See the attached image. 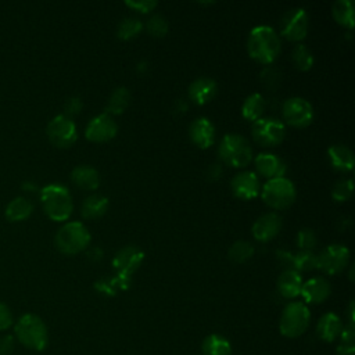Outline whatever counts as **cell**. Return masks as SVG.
<instances>
[{"label":"cell","instance_id":"cell-1","mask_svg":"<svg viewBox=\"0 0 355 355\" xmlns=\"http://www.w3.org/2000/svg\"><path fill=\"white\" fill-rule=\"evenodd\" d=\"M280 50V37L272 26L258 25L250 31L247 51L252 60L261 64H270L279 57Z\"/></svg>","mask_w":355,"mask_h":355},{"label":"cell","instance_id":"cell-2","mask_svg":"<svg viewBox=\"0 0 355 355\" xmlns=\"http://www.w3.org/2000/svg\"><path fill=\"white\" fill-rule=\"evenodd\" d=\"M40 201L46 215L55 222L67 220L73 209L69 190L62 184H47L40 190Z\"/></svg>","mask_w":355,"mask_h":355},{"label":"cell","instance_id":"cell-3","mask_svg":"<svg viewBox=\"0 0 355 355\" xmlns=\"http://www.w3.org/2000/svg\"><path fill=\"white\" fill-rule=\"evenodd\" d=\"M17 340L26 348L43 351L49 344V333L44 322L35 313L22 315L14 327Z\"/></svg>","mask_w":355,"mask_h":355},{"label":"cell","instance_id":"cell-4","mask_svg":"<svg viewBox=\"0 0 355 355\" xmlns=\"http://www.w3.org/2000/svg\"><path fill=\"white\" fill-rule=\"evenodd\" d=\"M90 240L92 236L89 229L82 222L73 220L58 229L54 237V244L61 254L75 255L83 251L90 244Z\"/></svg>","mask_w":355,"mask_h":355},{"label":"cell","instance_id":"cell-5","mask_svg":"<svg viewBox=\"0 0 355 355\" xmlns=\"http://www.w3.org/2000/svg\"><path fill=\"white\" fill-rule=\"evenodd\" d=\"M218 154L222 162L233 168L247 166L252 159V148L247 139L239 133H227L219 143Z\"/></svg>","mask_w":355,"mask_h":355},{"label":"cell","instance_id":"cell-6","mask_svg":"<svg viewBox=\"0 0 355 355\" xmlns=\"http://www.w3.org/2000/svg\"><path fill=\"white\" fill-rule=\"evenodd\" d=\"M311 312L304 302L294 301L284 306L280 320L279 330L282 336L287 338H295L305 333L309 326Z\"/></svg>","mask_w":355,"mask_h":355},{"label":"cell","instance_id":"cell-7","mask_svg":"<svg viewBox=\"0 0 355 355\" xmlns=\"http://www.w3.org/2000/svg\"><path fill=\"white\" fill-rule=\"evenodd\" d=\"M262 200L273 209L288 208L297 197L295 186L287 178H277L268 180L262 187Z\"/></svg>","mask_w":355,"mask_h":355},{"label":"cell","instance_id":"cell-8","mask_svg":"<svg viewBox=\"0 0 355 355\" xmlns=\"http://www.w3.org/2000/svg\"><path fill=\"white\" fill-rule=\"evenodd\" d=\"M251 133L254 140L262 147L279 146L286 136V126L282 121L276 118H259L252 122Z\"/></svg>","mask_w":355,"mask_h":355},{"label":"cell","instance_id":"cell-9","mask_svg":"<svg viewBox=\"0 0 355 355\" xmlns=\"http://www.w3.org/2000/svg\"><path fill=\"white\" fill-rule=\"evenodd\" d=\"M46 133L49 140L60 148L71 147L78 139L76 125L72 118L65 116L64 114L55 115L46 128Z\"/></svg>","mask_w":355,"mask_h":355},{"label":"cell","instance_id":"cell-10","mask_svg":"<svg viewBox=\"0 0 355 355\" xmlns=\"http://www.w3.org/2000/svg\"><path fill=\"white\" fill-rule=\"evenodd\" d=\"M309 28V18L304 8L295 7L287 10L280 19V33L290 42L305 39Z\"/></svg>","mask_w":355,"mask_h":355},{"label":"cell","instance_id":"cell-11","mask_svg":"<svg viewBox=\"0 0 355 355\" xmlns=\"http://www.w3.org/2000/svg\"><path fill=\"white\" fill-rule=\"evenodd\" d=\"M282 114L287 125L294 128H305L313 119V107L302 97H290L283 103Z\"/></svg>","mask_w":355,"mask_h":355},{"label":"cell","instance_id":"cell-12","mask_svg":"<svg viewBox=\"0 0 355 355\" xmlns=\"http://www.w3.org/2000/svg\"><path fill=\"white\" fill-rule=\"evenodd\" d=\"M349 262V250L343 244H330L318 255L316 268L327 275L343 272Z\"/></svg>","mask_w":355,"mask_h":355},{"label":"cell","instance_id":"cell-13","mask_svg":"<svg viewBox=\"0 0 355 355\" xmlns=\"http://www.w3.org/2000/svg\"><path fill=\"white\" fill-rule=\"evenodd\" d=\"M116 132H118L116 122L111 115L104 112L90 119V122L86 126L85 136L87 140L93 143H104L114 139Z\"/></svg>","mask_w":355,"mask_h":355},{"label":"cell","instance_id":"cell-14","mask_svg":"<svg viewBox=\"0 0 355 355\" xmlns=\"http://www.w3.org/2000/svg\"><path fill=\"white\" fill-rule=\"evenodd\" d=\"M144 259V252L135 245H125L112 258V266L116 273L130 276L135 273Z\"/></svg>","mask_w":355,"mask_h":355},{"label":"cell","instance_id":"cell-15","mask_svg":"<svg viewBox=\"0 0 355 355\" xmlns=\"http://www.w3.org/2000/svg\"><path fill=\"white\" fill-rule=\"evenodd\" d=\"M282 225V216L277 212H266L252 223L251 233L255 240L265 243L280 233Z\"/></svg>","mask_w":355,"mask_h":355},{"label":"cell","instance_id":"cell-16","mask_svg":"<svg viewBox=\"0 0 355 355\" xmlns=\"http://www.w3.org/2000/svg\"><path fill=\"white\" fill-rule=\"evenodd\" d=\"M232 191L234 197L240 200H251L258 196L259 193V179L255 172L244 171L237 173L232 183H230Z\"/></svg>","mask_w":355,"mask_h":355},{"label":"cell","instance_id":"cell-17","mask_svg":"<svg viewBox=\"0 0 355 355\" xmlns=\"http://www.w3.org/2000/svg\"><path fill=\"white\" fill-rule=\"evenodd\" d=\"M189 136L193 144H196L198 148L205 150L214 144L215 128L208 118L200 116L190 123Z\"/></svg>","mask_w":355,"mask_h":355},{"label":"cell","instance_id":"cell-18","mask_svg":"<svg viewBox=\"0 0 355 355\" xmlns=\"http://www.w3.org/2000/svg\"><path fill=\"white\" fill-rule=\"evenodd\" d=\"M255 169L257 172L266 178L268 180L270 179H277V178H284L286 173V164L283 159L272 153H261L255 157Z\"/></svg>","mask_w":355,"mask_h":355},{"label":"cell","instance_id":"cell-19","mask_svg":"<svg viewBox=\"0 0 355 355\" xmlns=\"http://www.w3.org/2000/svg\"><path fill=\"white\" fill-rule=\"evenodd\" d=\"M218 92V85L212 78L201 76L194 79L189 86V97L197 105H204L209 103Z\"/></svg>","mask_w":355,"mask_h":355},{"label":"cell","instance_id":"cell-20","mask_svg":"<svg viewBox=\"0 0 355 355\" xmlns=\"http://www.w3.org/2000/svg\"><path fill=\"white\" fill-rule=\"evenodd\" d=\"M331 293L330 283L323 277H312L302 283L301 295L308 304H320L329 298Z\"/></svg>","mask_w":355,"mask_h":355},{"label":"cell","instance_id":"cell-21","mask_svg":"<svg viewBox=\"0 0 355 355\" xmlns=\"http://www.w3.org/2000/svg\"><path fill=\"white\" fill-rule=\"evenodd\" d=\"M327 158L330 165L340 172H349L354 168V153L344 144H333L327 148Z\"/></svg>","mask_w":355,"mask_h":355},{"label":"cell","instance_id":"cell-22","mask_svg":"<svg viewBox=\"0 0 355 355\" xmlns=\"http://www.w3.org/2000/svg\"><path fill=\"white\" fill-rule=\"evenodd\" d=\"M341 330H343L341 319L333 312H326L324 315H322V318L318 320V324H316L318 337L326 343H333L340 336Z\"/></svg>","mask_w":355,"mask_h":355},{"label":"cell","instance_id":"cell-23","mask_svg":"<svg viewBox=\"0 0 355 355\" xmlns=\"http://www.w3.org/2000/svg\"><path fill=\"white\" fill-rule=\"evenodd\" d=\"M71 180L82 190H96L100 184V173L90 165H79L72 169Z\"/></svg>","mask_w":355,"mask_h":355},{"label":"cell","instance_id":"cell-24","mask_svg":"<svg viewBox=\"0 0 355 355\" xmlns=\"http://www.w3.org/2000/svg\"><path fill=\"white\" fill-rule=\"evenodd\" d=\"M302 287L301 275L294 269H284L277 277V290L284 298H295Z\"/></svg>","mask_w":355,"mask_h":355},{"label":"cell","instance_id":"cell-25","mask_svg":"<svg viewBox=\"0 0 355 355\" xmlns=\"http://www.w3.org/2000/svg\"><path fill=\"white\" fill-rule=\"evenodd\" d=\"M110 201L103 194H92L86 197L80 207V214L85 219H98L108 209Z\"/></svg>","mask_w":355,"mask_h":355},{"label":"cell","instance_id":"cell-26","mask_svg":"<svg viewBox=\"0 0 355 355\" xmlns=\"http://www.w3.org/2000/svg\"><path fill=\"white\" fill-rule=\"evenodd\" d=\"M32 211L33 205L29 200H26L25 197H15L7 204L4 215L10 222H21L29 218Z\"/></svg>","mask_w":355,"mask_h":355},{"label":"cell","instance_id":"cell-27","mask_svg":"<svg viewBox=\"0 0 355 355\" xmlns=\"http://www.w3.org/2000/svg\"><path fill=\"white\" fill-rule=\"evenodd\" d=\"M130 286V276L116 273L112 277H101L94 283V288L104 295H115L118 290H128Z\"/></svg>","mask_w":355,"mask_h":355},{"label":"cell","instance_id":"cell-28","mask_svg":"<svg viewBox=\"0 0 355 355\" xmlns=\"http://www.w3.org/2000/svg\"><path fill=\"white\" fill-rule=\"evenodd\" d=\"M265 108H266V101H265L263 96L261 93H252L244 100V103L241 105V115L247 121L255 122L259 118H262Z\"/></svg>","mask_w":355,"mask_h":355},{"label":"cell","instance_id":"cell-29","mask_svg":"<svg viewBox=\"0 0 355 355\" xmlns=\"http://www.w3.org/2000/svg\"><path fill=\"white\" fill-rule=\"evenodd\" d=\"M201 351L204 355H232V345L223 336L212 333L204 338Z\"/></svg>","mask_w":355,"mask_h":355},{"label":"cell","instance_id":"cell-30","mask_svg":"<svg viewBox=\"0 0 355 355\" xmlns=\"http://www.w3.org/2000/svg\"><path fill=\"white\" fill-rule=\"evenodd\" d=\"M130 103V92L125 86L116 87L108 97L105 104V114L118 115L122 114Z\"/></svg>","mask_w":355,"mask_h":355},{"label":"cell","instance_id":"cell-31","mask_svg":"<svg viewBox=\"0 0 355 355\" xmlns=\"http://www.w3.org/2000/svg\"><path fill=\"white\" fill-rule=\"evenodd\" d=\"M331 14L341 26L354 28V3L351 0H337L331 7Z\"/></svg>","mask_w":355,"mask_h":355},{"label":"cell","instance_id":"cell-32","mask_svg":"<svg viewBox=\"0 0 355 355\" xmlns=\"http://www.w3.org/2000/svg\"><path fill=\"white\" fill-rule=\"evenodd\" d=\"M143 29V22L139 18L135 17H126L123 18L116 28V36L121 40H130L136 37Z\"/></svg>","mask_w":355,"mask_h":355},{"label":"cell","instance_id":"cell-33","mask_svg":"<svg viewBox=\"0 0 355 355\" xmlns=\"http://www.w3.org/2000/svg\"><path fill=\"white\" fill-rule=\"evenodd\" d=\"M291 60H293V64L295 65V68L300 71H309L313 65V55H312L311 50L305 44H301V43L295 44V47L293 49Z\"/></svg>","mask_w":355,"mask_h":355},{"label":"cell","instance_id":"cell-34","mask_svg":"<svg viewBox=\"0 0 355 355\" xmlns=\"http://www.w3.org/2000/svg\"><path fill=\"white\" fill-rule=\"evenodd\" d=\"M254 251H255V248L251 243L244 241V240H237L229 248V258L233 262L243 263L254 255Z\"/></svg>","mask_w":355,"mask_h":355},{"label":"cell","instance_id":"cell-35","mask_svg":"<svg viewBox=\"0 0 355 355\" xmlns=\"http://www.w3.org/2000/svg\"><path fill=\"white\" fill-rule=\"evenodd\" d=\"M318 265V255L312 251H298L293 254V269L300 272H308L316 269Z\"/></svg>","mask_w":355,"mask_h":355},{"label":"cell","instance_id":"cell-36","mask_svg":"<svg viewBox=\"0 0 355 355\" xmlns=\"http://www.w3.org/2000/svg\"><path fill=\"white\" fill-rule=\"evenodd\" d=\"M146 29H147V32H148L151 36H154V37H162V36H165V35L168 33L169 26H168V21H166L162 15L154 14V15H151V17L147 19V22H146Z\"/></svg>","mask_w":355,"mask_h":355},{"label":"cell","instance_id":"cell-37","mask_svg":"<svg viewBox=\"0 0 355 355\" xmlns=\"http://www.w3.org/2000/svg\"><path fill=\"white\" fill-rule=\"evenodd\" d=\"M354 193V183L351 179H341L334 183L331 189V197L334 201L344 202L351 198Z\"/></svg>","mask_w":355,"mask_h":355},{"label":"cell","instance_id":"cell-38","mask_svg":"<svg viewBox=\"0 0 355 355\" xmlns=\"http://www.w3.org/2000/svg\"><path fill=\"white\" fill-rule=\"evenodd\" d=\"M295 243L298 245V248H301V251H312V248L316 247V234L312 229H301L298 230L297 233V237H295Z\"/></svg>","mask_w":355,"mask_h":355},{"label":"cell","instance_id":"cell-39","mask_svg":"<svg viewBox=\"0 0 355 355\" xmlns=\"http://www.w3.org/2000/svg\"><path fill=\"white\" fill-rule=\"evenodd\" d=\"M157 1L154 0H126L125 1V6H128L129 8L137 11V12H143V14H147L150 11H153L155 7H157Z\"/></svg>","mask_w":355,"mask_h":355},{"label":"cell","instance_id":"cell-40","mask_svg":"<svg viewBox=\"0 0 355 355\" xmlns=\"http://www.w3.org/2000/svg\"><path fill=\"white\" fill-rule=\"evenodd\" d=\"M82 100H80V97H78V96H72V97H69L67 101H65V104H64V115L65 116H68V118H71V116H73V115H78L79 112H80V110H82Z\"/></svg>","mask_w":355,"mask_h":355},{"label":"cell","instance_id":"cell-41","mask_svg":"<svg viewBox=\"0 0 355 355\" xmlns=\"http://www.w3.org/2000/svg\"><path fill=\"white\" fill-rule=\"evenodd\" d=\"M12 323H14V319L10 308L6 304L0 302V330L10 329Z\"/></svg>","mask_w":355,"mask_h":355},{"label":"cell","instance_id":"cell-42","mask_svg":"<svg viewBox=\"0 0 355 355\" xmlns=\"http://www.w3.org/2000/svg\"><path fill=\"white\" fill-rule=\"evenodd\" d=\"M15 340L11 334L0 337V355H10L14 351Z\"/></svg>","mask_w":355,"mask_h":355},{"label":"cell","instance_id":"cell-43","mask_svg":"<svg viewBox=\"0 0 355 355\" xmlns=\"http://www.w3.org/2000/svg\"><path fill=\"white\" fill-rule=\"evenodd\" d=\"M338 337L341 338V344H354V341H355V329H354V326L348 324V326L343 327Z\"/></svg>","mask_w":355,"mask_h":355},{"label":"cell","instance_id":"cell-44","mask_svg":"<svg viewBox=\"0 0 355 355\" xmlns=\"http://www.w3.org/2000/svg\"><path fill=\"white\" fill-rule=\"evenodd\" d=\"M276 257L286 269H293V254L291 252L280 250L276 252Z\"/></svg>","mask_w":355,"mask_h":355},{"label":"cell","instance_id":"cell-45","mask_svg":"<svg viewBox=\"0 0 355 355\" xmlns=\"http://www.w3.org/2000/svg\"><path fill=\"white\" fill-rule=\"evenodd\" d=\"M337 355H355V344H340Z\"/></svg>","mask_w":355,"mask_h":355},{"label":"cell","instance_id":"cell-46","mask_svg":"<svg viewBox=\"0 0 355 355\" xmlns=\"http://www.w3.org/2000/svg\"><path fill=\"white\" fill-rule=\"evenodd\" d=\"M220 175H222V168H220V165H211V166L207 169V178L211 179V180H216Z\"/></svg>","mask_w":355,"mask_h":355},{"label":"cell","instance_id":"cell-47","mask_svg":"<svg viewBox=\"0 0 355 355\" xmlns=\"http://www.w3.org/2000/svg\"><path fill=\"white\" fill-rule=\"evenodd\" d=\"M354 316H355V304H354V301H351L349 305H348V318H349L348 324H351V326H354V323H355Z\"/></svg>","mask_w":355,"mask_h":355}]
</instances>
